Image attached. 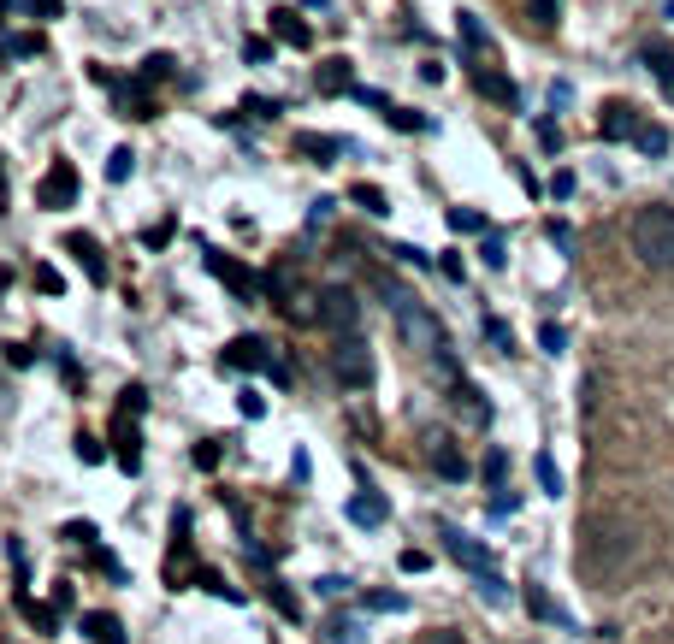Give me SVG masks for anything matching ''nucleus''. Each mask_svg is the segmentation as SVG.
Segmentation results:
<instances>
[{"label":"nucleus","mask_w":674,"mask_h":644,"mask_svg":"<svg viewBox=\"0 0 674 644\" xmlns=\"http://www.w3.org/2000/svg\"><path fill=\"white\" fill-rule=\"evenodd\" d=\"M473 89H479L485 101H503V107H515V101H521V89H515V77H503V71H485V65L473 71Z\"/></svg>","instance_id":"obj_15"},{"label":"nucleus","mask_w":674,"mask_h":644,"mask_svg":"<svg viewBox=\"0 0 674 644\" xmlns=\"http://www.w3.org/2000/svg\"><path fill=\"white\" fill-rule=\"evenodd\" d=\"M36 284H42V290L54 296V290H60V272H54V266H36Z\"/></svg>","instance_id":"obj_54"},{"label":"nucleus","mask_w":674,"mask_h":644,"mask_svg":"<svg viewBox=\"0 0 674 644\" xmlns=\"http://www.w3.org/2000/svg\"><path fill=\"white\" fill-rule=\"evenodd\" d=\"M651 538L633 515H592L580 532V574L586 580H621L645 562Z\"/></svg>","instance_id":"obj_1"},{"label":"nucleus","mask_w":674,"mask_h":644,"mask_svg":"<svg viewBox=\"0 0 674 644\" xmlns=\"http://www.w3.org/2000/svg\"><path fill=\"white\" fill-rule=\"evenodd\" d=\"M302 6H320V12H326V0H302Z\"/></svg>","instance_id":"obj_57"},{"label":"nucleus","mask_w":674,"mask_h":644,"mask_svg":"<svg viewBox=\"0 0 674 644\" xmlns=\"http://www.w3.org/2000/svg\"><path fill=\"white\" fill-rule=\"evenodd\" d=\"M314 83H320V95H355V77H349V60H326L314 71Z\"/></svg>","instance_id":"obj_16"},{"label":"nucleus","mask_w":674,"mask_h":644,"mask_svg":"<svg viewBox=\"0 0 674 644\" xmlns=\"http://www.w3.org/2000/svg\"><path fill=\"white\" fill-rule=\"evenodd\" d=\"M527 609H533V615H539V621H556V627H574V621H568V615H562V609H556V603H550V597H544L539 585H527Z\"/></svg>","instance_id":"obj_21"},{"label":"nucleus","mask_w":674,"mask_h":644,"mask_svg":"<svg viewBox=\"0 0 674 644\" xmlns=\"http://www.w3.org/2000/svg\"><path fill=\"white\" fill-rule=\"evenodd\" d=\"M219 361H225L231 373H272V379L284 385V367L272 361V349H267V343H261V337H231Z\"/></svg>","instance_id":"obj_6"},{"label":"nucleus","mask_w":674,"mask_h":644,"mask_svg":"<svg viewBox=\"0 0 674 644\" xmlns=\"http://www.w3.org/2000/svg\"><path fill=\"white\" fill-rule=\"evenodd\" d=\"M462 42H468L473 54H479V48H485V42H491V36H485V24H479V18H473V12H462Z\"/></svg>","instance_id":"obj_38"},{"label":"nucleus","mask_w":674,"mask_h":644,"mask_svg":"<svg viewBox=\"0 0 674 644\" xmlns=\"http://www.w3.org/2000/svg\"><path fill=\"white\" fill-rule=\"evenodd\" d=\"M243 60H249V65H267L272 48H267V42H249V48H243Z\"/></svg>","instance_id":"obj_52"},{"label":"nucleus","mask_w":674,"mask_h":644,"mask_svg":"<svg viewBox=\"0 0 674 644\" xmlns=\"http://www.w3.org/2000/svg\"><path fill=\"white\" fill-rule=\"evenodd\" d=\"M343 515L355 520V526H385V520H391V497L367 485V491H355V497H349V509H343Z\"/></svg>","instance_id":"obj_12"},{"label":"nucleus","mask_w":674,"mask_h":644,"mask_svg":"<svg viewBox=\"0 0 674 644\" xmlns=\"http://www.w3.org/2000/svg\"><path fill=\"white\" fill-rule=\"evenodd\" d=\"M479 597H485V603H509V580H503V574H479Z\"/></svg>","instance_id":"obj_32"},{"label":"nucleus","mask_w":674,"mask_h":644,"mask_svg":"<svg viewBox=\"0 0 674 644\" xmlns=\"http://www.w3.org/2000/svg\"><path fill=\"white\" fill-rule=\"evenodd\" d=\"M24 6H30L36 18H60V12H66V0H24Z\"/></svg>","instance_id":"obj_45"},{"label":"nucleus","mask_w":674,"mask_h":644,"mask_svg":"<svg viewBox=\"0 0 674 644\" xmlns=\"http://www.w3.org/2000/svg\"><path fill=\"white\" fill-rule=\"evenodd\" d=\"M0 54L6 60H30V54H42V36L30 30V36H0Z\"/></svg>","instance_id":"obj_22"},{"label":"nucleus","mask_w":674,"mask_h":644,"mask_svg":"<svg viewBox=\"0 0 674 644\" xmlns=\"http://www.w3.org/2000/svg\"><path fill=\"white\" fill-rule=\"evenodd\" d=\"M426 644H468V639H462V633H432Z\"/></svg>","instance_id":"obj_55"},{"label":"nucleus","mask_w":674,"mask_h":644,"mask_svg":"<svg viewBox=\"0 0 674 644\" xmlns=\"http://www.w3.org/2000/svg\"><path fill=\"white\" fill-rule=\"evenodd\" d=\"M207 272H213V278H225V284H231V290H237L243 302H255V296L267 290V284H261V278H255L249 266H237L231 255H207Z\"/></svg>","instance_id":"obj_9"},{"label":"nucleus","mask_w":674,"mask_h":644,"mask_svg":"<svg viewBox=\"0 0 674 644\" xmlns=\"http://www.w3.org/2000/svg\"><path fill=\"white\" fill-rule=\"evenodd\" d=\"M272 36H278L284 48H308V42H314V30L302 24L296 6H272Z\"/></svg>","instance_id":"obj_13"},{"label":"nucleus","mask_w":674,"mask_h":644,"mask_svg":"<svg viewBox=\"0 0 674 644\" xmlns=\"http://www.w3.org/2000/svg\"><path fill=\"white\" fill-rule=\"evenodd\" d=\"M314 325L332 331V337H355V331H361V296L343 290V284H326V290L314 296Z\"/></svg>","instance_id":"obj_4"},{"label":"nucleus","mask_w":674,"mask_h":644,"mask_svg":"<svg viewBox=\"0 0 674 644\" xmlns=\"http://www.w3.org/2000/svg\"><path fill=\"white\" fill-rule=\"evenodd\" d=\"M444 550H450V556H456V562L468 568L473 580H479V574H497V556H491V550H485L479 538H468V532H456V526H444Z\"/></svg>","instance_id":"obj_7"},{"label":"nucleus","mask_w":674,"mask_h":644,"mask_svg":"<svg viewBox=\"0 0 674 644\" xmlns=\"http://www.w3.org/2000/svg\"><path fill=\"white\" fill-rule=\"evenodd\" d=\"M426 450H432V467H438L444 479H468V461L456 455V444H450V438H432Z\"/></svg>","instance_id":"obj_17"},{"label":"nucleus","mask_w":674,"mask_h":644,"mask_svg":"<svg viewBox=\"0 0 674 644\" xmlns=\"http://www.w3.org/2000/svg\"><path fill=\"white\" fill-rule=\"evenodd\" d=\"M556 18H562V0H533V24H539V30H550Z\"/></svg>","instance_id":"obj_40"},{"label":"nucleus","mask_w":674,"mask_h":644,"mask_svg":"<svg viewBox=\"0 0 674 644\" xmlns=\"http://www.w3.org/2000/svg\"><path fill=\"white\" fill-rule=\"evenodd\" d=\"M426 562H432L426 550H403V556H397V568H403V574H426Z\"/></svg>","instance_id":"obj_43"},{"label":"nucleus","mask_w":674,"mask_h":644,"mask_svg":"<svg viewBox=\"0 0 674 644\" xmlns=\"http://www.w3.org/2000/svg\"><path fill=\"white\" fill-rule=\"evenodd\" d=\"M243 113H255V119H272V113H278V101H261V95H249V101H243Z\"/></svg>","instance_id":"obj_47"},{"label":"nucleus","mask_w":674,"mask_h":644,"mask_svg":"<svg viewBox=\"0 0 674 644\" xmlns=\"http://www.w3.org/2000/svg\"><path fill=\"white\" fill-rule=\"evenodd\" d=\"M657 83H663V95L674 101V71H669V77H657Z\"/></svg>","instance_id":"obj_56"},{"label":"nucleus","mask_w":674,"mask_h":644,"mask_svg":"<svg viewBox=\"0 0 674 644\" xmlns=\"http://www.w3.org/2000/svg\"><path fill=\"white\" fill-rule=\"evenodd\" d=\"M83 633H89L95 644H125V627H119V615H107V609L83 615Z\"/></svg>","instance_id":"obj_18"},{"label":"nucleus","mask_w":674,"mask_h":644,"mask_svg":"<svg viewBox=\"0 0 674 644\" xmlns=\"http://www.w3.org/2000/svg\"><path fill=\"white\" fill-rule=\"evenodd\" d=\"M361 603H367V609H379V615H403V609H408L403 591H367Z\"/></svg>","instance_id":"obj_24"},{"label":"nucleus","mask_w":674,"mask_h":644,"mask_svg":"<svg viewBox=\"0 0 674 644\" xmlns=\"http://www.w3.org/2000/svg\"><path fill=\"white\" fill-rule=\"evenodd\" d=\"M66 255H77V266L89 272V284H107V260H101V243H95V237H77V231H71Z\"/></svg>","instance_id":"obj_14"},{"label":"nucleus","mask_w":674,"mask_h":644,"mask_svg":"<svg viewBox=\"0 0 674 644\" xmlns=\"http://www.w3.org/2000/svg\"><path fill=\"white\" fill-rule=\"evenodd\" d=\"M550 195L568 201V195H574V172H556V178H550Z\"/></svg>","instance_id":"obj_48"},{"label":"nucleus","mask_w":674,"mask_h":644,"mask_svg":"<svg viewBox=\"0 0 674 644\" xmlns=\"http://www.w3.org/2000/svg\"><path fill=\"white\" fill-rule=\"evenodd\" d=\"M539 142L550 148V154H556V148H562V130L550 125V119H539Z\"/></svg>","instance_id":"obj_51"},{"label":"nucleus","mask_w":674,"mask_h":644,"mask_svg":"<svg viewBox=\"0 0 674 644\" xmlns=\"http://www.w3.org/2000/svg\"><path fill=\"white\" fill-rule=\"evenodd\" d=\"M355 207H367L373 219H385V213H391V201H385V190H379V184H355Z\"/></svg>","instance_id":"obj_23"},{"label":"nucleus","mask_w":674,"mask_h":644,"mask_svg":"<svg viewBox=\"0 0 674 644\" xmlns=\"http://www.w3.org/2000/svg\"><path fill=\"white\" fill-rule=\"evenodd\" d=\"M515 509H521V491H509V485H497V497H491V520L515 515Z\"/></svg>","instance_id":"obj_36"},{"label":"nucleus","mask_w":674,"mask_h":644,"mask_svg":"<svg viewBox=\"0 0 674 644\" xmlns=\"http://www.w3.org/2000/svg\"><path fill=\"white\" fill-rule=\"evenodd\" d=\"M627 237H633V255L651 272H674V207H639Z\"/></svg>","instance_id":"obj_3"},{"label":"nucleus","mask_w":674,"mask_h":644,"mask_svg":"<svg viewBox=\"0 0 674 644\" xmlns=\"http://www.w3.org/2000/svg\"><path fill=\"white\" fill-rule=\"evenodd\" d=\"M539 349H544V355H562V349H568V331H562L556 320L539 325Z\"/></svg>","instance_id":"obj_34"},{"label":"nucleus","mask_w":674,"mask_h":644,"mask_svg":"<svg viewBox=\"0 0 674 644\" xmlns=\"http://www.w3.org/2000/svg\"><path fill=\"white\" fill-rule=\"evenodd\" d=\"M326 639L332 644H367V627H361L355 615H337V621H326Z\"/></svg>","instance_id":"obj_20"},{"label":"nucleus","mask_w":674,"mask_h":644,"mask_svg":"<svg viewBox=\"0 0 674 644\" xmlns=\"http://www.w3.org/2000/svg\"><path fill=\"white\" fill-rule=\"evenodd\" d=\"M550 243H556V249H574V231H568L562 219H550Z\"/></svg>","instance_id":"obj_50"},{"label":"nucleus","mask_w":674,"mask_h":644,"mask_svg":"<svg viewBox=\"0 0 674 644\" xmlns=\"http://www.w3.org/2000/svg\"><path fill=\"white\" fill-rule=\"evenodd\" d=\"M77 455H83V461H89V467H95V461H101V455H107V450H101V444H95V438H77Z\"/></svg>","instance_id":"obj_53"},{"label":"nucleus","mask_w":674,"mask_h":644,"mask_svg":"<svg viewBox=\"0 0 674 644\" xmlns=\"http://www.w3.org/2000/svg\"><path fill=\"white\" fill-rule=\"evenodd\" d=\"M645 65H651L657 77H669V71H674V48H669V42H645Z\"/></svg>","instance_id":"obj_30"},{"label":"nucleus","mask_w":674,"mask_h":644,"mask_svg":"<svg viewBox=\"0 0 674 644\" xmlns=\"http://www.w3.org/2000/svg\"><path fill=\"white\" fill-rule=\"evenodd\" d=\"M479 473H485V485L497 491V485L509 479V455H503V450H485V461H479Z\"/></svg>","instance_id":"obj_26"},{"label":"nucleus","mask_w":674,"mask_h":644,"mask_svg":"<svg viewBox=\"0 0 674 644\" xmlns=\"http://www.w3.org/2000/svg\"><path fill=\"white\" fill-rule=\"evenodd\" d=\"M633 142H639L651 160H657V154H669V130H663V125H639V136H633Z\"/></svg>","instance_id":"obj_27"},{"label":"nucleus","mask_w":674,"mask_h":644,"mask_svg":"<svg viewBox=\"0 0 674 644\" xmlns=\"http://www.w3.org/2000/svg\"><path fill=\"white\" fill-rule=\"evenodd\" d=\"M450 231H456V237H485V219L468 213V207H450Z\"/></svg>","instance_id":"obj_28"},{"label":"nucleus","mask_w":674,"mask_h":644,"mask_svg":"<svg viewBox=\"0 0 674 644\" xmlns=\"http://www.w3.org/2000/svg\"><path fill=\"white\" fill-rule=\"evenodd\" d=\"M485 337H491L497 349H515V331H509V325L497 320V314H485Z\"/></svg>","instance_id":"obj_39"},{"label":"nucleus","mask_w":674,"mask_h":644,"mask_svg":"<svg viewBox=\"0 0 674 644\" xmlns=\"http://www.w3.org/2000/svg\"><path fill=\"white\" fill-rule=\"evenodd\" d=\"M438 272H444V278H456V284H462V272H468V266H462V255H438Z\"/></svg>","instance_id":"obj_49"},{"label":"nucleus","mask_w":674,"mask_h":644,"mask_svg":"<svg viewBox=\"0 0 674 644\" xmlns=\"http://www.w3.org/2000/svg\"><path fill=\"white\" fill-rule=\"evenodd\" d=\"M598 136H604V142H633V136H639V113H633L627 101H609L604 113H598Z\"/></svg>","instance_id":"obj_11"},{"label":"nucleus","mask_w":674,"mask_h":644,"mask_svg":"<svg viewBox=\"0 0 674 644\" xmlns=\"http://www.w3.org/2000/svg\"><path fill=\"white\" fill-rule=\"evenodd\" d=\"M379 290H385V308L397 314V331H403V343L438 373V379H462L456 373V355H450V331L438 325V314L426 308V302H414L403 284H391V278H379Z\"/></svg>","instance_id":"obj_2"},{"label":"nucleus","mask_w":674,"mask_h":644,"mask_svg":"<svg viewBox=\"0 0 674 644\" xmlns=\"http://www.w3.org/2000/svg\"><path fill=\"white\" fill-rule=\"evenodd\" d=\"M272 603H278V615H284V621H302V603L290 597V585H284V580H272Z\"/></svg>","instance_id":"obj_33"},{"label":"nucleus","mask_w":674,"mask_h":644,"mask_svg":"<svg viewBox=\"0 0 674 644\" xmlns=\"http://www.w3.org/2000/svg\"><path fill=\"white\" fill-rule=\"evenodd\" d=\"M237 408H243V420H261V414H267V396H261V390H243Z\"/></svg>","instance_id":"obj_41"},{"label":"nucleus","mask_w":674,"mask_h":644,"mask_svg":"<svg viewBox=\"0 0 674 644\" xmlns=\"http://www.w3.org/2000/svg\"><path fill=\"white\" fill-rule=\"evenodd\" d=\"M77 201V166L71 160H54L48 178L36 184V207H71Z\"/></svg>","instance_id":"obj_8"},{"label":"nucleus","mask_w":674,"mask_h":644,"mask_svg":"<svg viewBox=\"0 0 674 644\" xmlns=\"http://www.w3.org/2000/svg\"><path fill=\"white\" fill-rule=\"evenodd\" d=\"M385 119H391V130H426V119H420V113H408V107H391Z\"/></svg>","instance_id":"obj_42"},{"label":"nucleus","mask_w":674,"mask_h":644,"mask_svg":"<svg viewBox=\"0 0 674 644\" xmlns=\"http://www.w3.org/2000/svg\"><path fill=\"white\" fill-rule=\"evenodd\" d=\"M131 172H136V154L131 148H113V154H107V184H125Z\"/></svg>","instance_id":"obj_25"},{"label":"nucleus","mask_w":674,"mask_h":644,"mask_svg":"<svg viewBox=\"0 0 674 644\" xmlns=\"http://www.w3.org/2000/svg\"><path fill=\"white\" fill-rule=\"evenodd\" d=\"M172 54H148V60H142V83H160V77H172Z\"/></svg>","instance_id":"obj_35"},{"label":"nucleus","mask_w":674,"mask_h":644,"mask_svg":"<svg viewBox=\"0 0 674 644\" xmlns=\"http://www.w3.org/2000/svg\"><path fill=\"white\" fill-rule=\"evenodd\" d=\"M479 260H485L491 272H503V266H509V249H503V237H491V231H485V243H479Z\"/></svg>","instance_id":"obj_31"},{"label":"nucleus","mask_w":674,"mask_h":644,"mask_svg":"<svg viewBox=\"0 0 674 644\" xmlns=\"http://www.w3.org/2000/svg\"><path fill=\"white\" fill-rule=\"evenodd\" d=\"M450 408H456L468 426H491V402H485V390L468 385V379H450Z\"/></svg>","instance_id":"obj_10"},{"label":"nucleus","mask_w":674,"mask_h":644,"mask_svg":"<svg viewBox=\"0 0 674 644\" xmlns=\"http://www.w3.org/2000/svg\"><path fill=\"white\" fill-rule=\"evenodd\" d=\"M332 379L343 390H367V385H373V355H367V343H361V337H337Z\"/></svg>","instance_id":"obj_5"},{"label":"nucleus","mask_w":674,"mask_h":644,"mask_svg":"<svg viewBox=\"0 0 674 644\" xmlns=\"http://www.w3.org/2000/svg\"><path fill=\"white\" fill-rule=\"evenodd\" d=\"M669 18H674V0H669Z\"/></svg>","instance_id":"obj_58"},{"label":"nucleus","mask_w":674,"mask_h":644,"mask_svg":"<svg viewBox=\"0 0 674 644\" xmlns=\"http://www.w3.org/2000/svg\"><path fill=\"white\" fill-rule=\"evenodd\" d=\"M314 591H320V597H343L349 580H343V574H326V580H314Z\"/></svg>","instance_id":"obj_44"},{"label":"nucleus","mask_w":674,"mask_h":644,"mask_svg":"<svg viewBox=\"0 0 674 644\" xmlns=\"http://www.w3.org/2000/svg\"><path fill=\"white\" fill-rule=\"evenodd\" d=\"M337 148H343V142H337V136H314V130H302V136H296V154H314V160H320V166H326V160H332Z\"/></svg>","instance_id":"obj_19"},{"label":"nucleus","mask_w":674,"mask_h":644,"mask_svg":"<svg viewBox=\"0 0 674 644\" xmlns=\"http://www.w3.org/2000/svg\"><path fill=\"white\" fill-rule=\"evenodd\" d=\"M391 255L403 260V266H414V272H426V266H438V260L426 255V249H414V243H397V249H391Z\"/></svg>","instance_id":"obj_37"},{"label":"nucleus","mask_w":674,"mask_h":644,"mask_svg":"<svg viewBox=\"0 0 674 644\" xmlns=\"http://www.w3.org/2000/svg\"><path fill=\"white\" fill-rule=\"evenodd\" d=\"M533 473H539V485L550 491V497H562V467H556L550 455H533Z\"/></svg>","instance_id":"obj_29"},{"label":"nucleus","mask_w":674,"mask_h":644,"mask_svg":"<svg viewBox=\"0 0 674 644\" xmlns=\"http://www.w3.org/2000/svg\"><path fill=\"white\" fill-rule=\"evenodd\" d=\"M66 538H71V544H95V526H89V520H71Z\"/></svg>","instance_id":"obj_46"}]
</instances>
